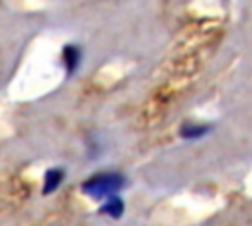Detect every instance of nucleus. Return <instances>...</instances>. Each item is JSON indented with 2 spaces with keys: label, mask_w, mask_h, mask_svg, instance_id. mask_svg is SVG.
Segmentation results:
<instances>
[{
  "label": "nucleus",
  "mask_w": 252,
  "mask_h": 226,
  "mask_svg": "<svg viewBox=\"0 0 252 226\" xmlns=\"http://www.w3.org/2000/svg\"><path fill=\"white\" fill-rule=\"evenodd\" d=\"M61 61H63V67H65L67 75H73L81 67V61H83V49H81V45L67 43L63 47V51H61Z\"/></svg>",
  "instance_id": "2"
},
{
  "label": "nucleus",
  "mask_w": 252,
  "mask_h": 226,
  "mask_svg": "<svg viewBox=\"0 0 252 226\" xmlns=\"http://www.w3.org/2000/svg\"><path fill=\"white\" fill-rule=\"evenodd\" d=\"M124 208H126L124 200L120 198V195H116V197H110V198L102 200V204L98 206V214H104L112 220H118L124 214Z\"/></svg>",
  "instance_id": "5"
},
{
  "label": "nucleus",
  "mask_w": 252,
  "mask_h": 226,
  "mask_svg": "<svg viewBox=\"0 0 252 226\" xmlns=\"http://www.w3.org/2000/svg\"><path fill=\"white\" fill-rule=\"evenodd\" d=\"M126 187V177L118 171H100L83 181L81 191L93 200H106L116 197Z\"/></svg>",
  "instance_id": "1"
},
{
  "label": "nucleus",
  "mask_w": 252,
  "mask_h": 226,
  "mask_svg": "<svg viewBox=\"0 0 252 226\" xmlns=\"http://www.w3.org/2000/svg\"><path fill=\"white\" fill-rule=\"evenodd\" d=\"M211 130H213V126H209V124L187 122V124H183V126L179 128V136H181L183 140H187V141H195V140H201V138H205L207 134H211Z\"/></svg>",
  "instance_id": "4"
},
{
  "label": "nucleus",
  "mask_w": 252,
  "mask_h": 226,
  "mask_svg": "<svg viewBox=\"0 0 252 226\" xmlns=\"http://www.w3.org/2000/svg\"><path fill=\"white\" fill-rule=\"evenodd\" d=\"M65 179V169L61 167H49L43 175V187H41V193L43 195H51L59 189V185L63 183Z\"/></svg>",
  "instance_id": "3"
}]
</instances>
